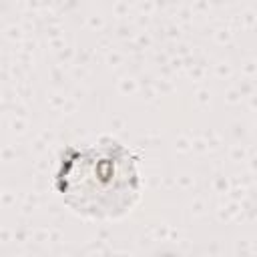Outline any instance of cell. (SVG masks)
Here are the masks:
<instances>
[{
    "instance_id": "6da1fadb",
    "label": "cell",
    "mask_w": 257,
    "mask_h": 257,
    "mask_svg": "<svg viewBox=\"0 0 257 257\" xmlns=\"http://www.w3.org/2000/svg\"><path fill=\"white\" fill-rule=\"evenodd\" d=\"M56 191L80 215L120 217L141 195L139 157L116 139L66 147L56 171Z\"/></svg>"
}]
</instances>
